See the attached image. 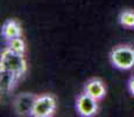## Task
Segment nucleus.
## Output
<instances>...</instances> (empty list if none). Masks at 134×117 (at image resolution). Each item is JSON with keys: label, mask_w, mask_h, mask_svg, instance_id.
Wrapping results in <instances>:
<instances>
[{"label": "nucleus", "mask_w": 134, "mask_h": 117, "mask_svg": "<svg viewBox=\"0 0 134 117\" xmlns=\"http://www.w3.org/2000/svg\"><path fill=\"white\" fill-rule=\"evenodd\" d=\"M0 70L12 73L21 79L27 72V61L25 59V54L15 53L5 47L0 55Z\"/></svg>", "instance_id": "nucleus-1"}, {"label": "nucleus", "mask_w": 134, "mask_h": 117, "mask_svg": "<svg viewBox=\"0 0 134 117\" xmlns=\"http://www.w3.org/2000/svg\"><path fill=\"white\" fill-rule=\"evenodd\" d=\"M110 61L114 68L130 70L134 68V47L130 45H118L110 52Z\"/></svg>", "instance_id": "nucleus-2"}, {"label": "nucleus", "mask_w": 134, "mask_h": 117, "mask_svg": "<svg viewBox=\"0 0 134 117\" xmlns=\"http://www.w3.org/2000/svg\"><path fill=\"white\" fill-rule=\"evenodd\" d=\"M56 98L51 94L37 95L32 111L33 117H51L56 111Z\"/></svg>", "instance_id": "nucleus-3"}, {"label": "nucleus", "mask_w": 134, "mask_h": 117, "mask_svg": "<svg viewBox=\"0 0 134 117\" xmlns=\"http://www.w3.org/2000/svg\"><path fill=\"white\" fill-rule=\"evenodd\" d=\"M98 102L96 98L91 97L86 93H82L76 98V110L79 116L92 117L98 113Z\"/></svg>", "instance_id": "nucleus-4"}, {"label": "nucleus", "mask_w": 134, "mask_h": 117, "mask_svg": "<svg viewBox=\"0 0 134 117\" xmlns=\"http://www.w3.org/2000/svg\"><path fill=\"white\" fill-rule=\"evenodd\" d=\"M36 97L37 95H34L32 93L19 94L13 101V108H14L15 114L19 116H32Z\"/></svg>", "instance_id": "nucleus-5"}, {"label": "nucleus", "mask_w": 134, "mask_h": 117, "mask_svg": "<svg viewBox=\"0 0 134 117\" xmlns=\"http://www.w3.org/2000/svg\"><path fill=\"white\" fill-rule=\"evenodd\" d=\"M84 93L96 98L97 101H102L106 96V85L100 79H90L84 84Z\"/></svg>", "instance_id": "nucleus-6"}, {"label": "nucleus", "mask_w": 134, "mask_h": 117, "mask_svg": "<svg viewBox=\"0 0 134 117\" xmlns=\"http://www.w3.org/2000/svg\"><path fill=\"white\" fill-rule=\"evenodd\" d=\"M1 35L6 40H11L14 38L22 36V27L21 23L14 19H8L4 22L1 27Z\"/></svg>", "instance_id": "nucleus-7"}, {"label": "nucleus", "mask_w": 134, "mask_h": 117, "mask_svg": "<svg viewBox=\"0 0 134 117\" xmlns=\"http://www.w3.org/2000/svg\"><path fill=\"white\" fill-rule=\"evenodd\" d=\"M0 74H1V76H0V82H1V91L9 93L11 90L14 89L15 84H16V82L19 81L20 79L18 76H15L14 74L8 73V72H2V70H0Z\"/></svg>", "instance_id": "nucleus-8"}, {"label": "nucleus", "mask_w": 134, "mask_h": 117, "mask_svg": "<svg viewBox=\"0 0 134 117\" xmlns=\"http://www.w3.org/2000/svg\"><path fill=\"white\" fill-rule=\"evenodd\" d=\"M118 21L124 28L132 29L134 28V11L133 9H124L118 17Z\"/></svg>", "instance_id": "nucleus-9"}, {"label": "nucleus", "mask_w": 134, "mask_h": 117, "mask_svg": "<svg viewBox=\"0 0 134 117\" xmlns=\"http://www.w3.org/2000/svg\"><path fill=\"white\" fill-rule=\"evenodd\" d=\"M6 47L8 49H11L12 52H15V53L19 54L26 53V42L22 39V36L11 39V40H6Z\"/></svg>", "instance_id": "nucleus-10"}, {"label": "nucleus", "mask_w": 134, "mask_h": 117, "mask_svg": "<svg viewBox=\"0 0 134 117\" xmlns=\"http://www.w3.org/2000/svg\"><path fill=\"white\" fill-rule=\"evenodd\" d=\"M128 90H130L131 95L134 97V75L130 79V81H128Z\"/></svg>", "instance_id": "nucleus-11"}]
</instances>
